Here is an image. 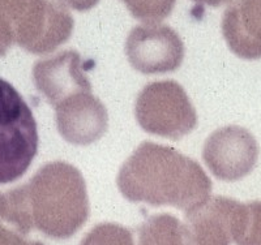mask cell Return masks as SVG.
Segmentation results:
<instances>
[{
    "label": "cell",
    "instance_id": "obj_1",
    "mask_svg": "<svg viewBox=\"0 0 261 245\" xmlns=\"http://www.w3.org/2000/svg\"><path fill=\"white\" fill-rule=\"evenodd\" d=\"M6 219L22 235L38 230L51 239L73 236L88 221L89 198L74 166L51 162L22 186L6 193Z\"/></svg>",
    "mask_w": 261,
    "mask_h": 245
},
{
    "label": "cell",
    "instance_id": "obj_2",
    "mask_svg": "<svg viewBox=\"0 0 261 245\" xmlns=\"http://www.w3.org/2000/svg\"><path fill=\"white\" fill-rule=\"evenodd\" d=\"M118 188L130 202L172 206L187 214L211 198L212 181L201 166L175 149L143 142L123 163Z\"/></svg>",
    "mask_w": 261,
    "mask_h": 245
},
{
    "label": "cell",
    "instance_id": "obj_3",
    "mask_svg": "<svg viewBox=\"0 0 261 245\" xmlns=\"http://www.w3.org/2000/svg\"><path fill=\"white\" fill-rule=\"evenodd\" d=\"M0 16L13 41L32 53H47L68 41L73 32L71 13L54 0H0Z\"/></svg>",
    "mask_w": 261,
    "mask_h": 245
},
{
    "label": "cell",
    "instance_id": "obj_4",
    "mask_svg": "<svg viewBox=\"0 0 261 245\" xmlns=\"http://www.w3.org/2000/svg\"><path fill=\"white\" fill-rule=\"evenodd\" d=\"M38 142L30 107L8 81L0 78V184L13 183L28 171Z\"/></svg>",
    "mask_w": 261,
    "mask_h": 245
},
{
    "label": "cell",
    "instance_id": "obj_5",
    "mask_svg": "<svg viewBox=\"0 0 261 245\" xmlns=\"http://www.w3.org/2000/svg\"><path fill=\"white\" fill-rule=\"evenodd\" d=\"M137 123L145 132L180 140L197 124L195 107L175 81L150 83L140 92L135 107Z\"/></svg>",
    "mask_w": 261,
    "mask_h": 245
},
{
    "label": "cell",
    "instance_id": "obj_6",
    "mask_svg": "<svg viewBox=\"0 0 261 245\" xmlns=\"http://www.w3.org/2000/svg\"><path fill=\"white\" fill-rule=\"evenodd\" d=\"M125 53L130 65L144 74L174 72L184 59V44L167 25H139L128 36Z\"/></svg>",
    "mask_w": 261,
    "mask_h": 245
},
{
    "label": "cell",
    "instance_id": "obj_7",
    "mask_svg": "<svg viewBox=\"0 0 261 245\" xmlns=\"http://www.w3.org/2000/svg\"><path fill=\"white\" fill-rule=\"evenodd\" d=\"M202 158L212 174L225 181H237L252 171L258 145L246 128L228 125L217 129L205 141Z\"/></svg>",
    "mask_w": 261,
    "mask_h": 245
},
{
    "label": "cell",
    "instance_id": "obj_8",
    "mask_svg": "<svg viewBox=\"0 0 261 245\" xmlns=\"http://www.w3.org/2000/svg\"><path fill=\"white\" fill-rule=\"evenodd\" d=\"M54 108L60 136L72 145L93 144L103 136L109 127L106 107L92 92L76 93Z\"/></svg>",
    "mask_w": 261,
    "mask_h": 245
},
{
    "label": "cell",
    "instance_id": "obj_9",
    "mask_svg": "<svg viewBox=\"0 0 261 245\" xmlns=\"http://www.w3.org/2000/svg\"><path fill=\"white\" fill-rule=\"evenodd\" d=\"M33 80L38 92L53 107L76 93L92 92L90 81L83 68V59L73 50L37 62L33 68Z\"/></svg>",
    "mask_w": 261,
    "mask_h": 245
},
{
    "label": "cell",
    "instance_id": "obj_10",
    "mask_svg": "<svg viewBox=\"0 0 261 245\" xmlns=\"http://www.w3.org/2000/svg\"><path fill=\"white\" fill-rule=\"evenodd\" d=\"M238 206L235 200L218 196L187 213L188 245H231Z\"/></svg>",
    "mask_w": 261,
    "mask_h": 245
},
{
    "label": "cell",
    "instance_id": "obj_11",
    "mask_svg": "<svg viewBox=\"0 0 261 245\" xmlns=\"http://www.w3.org/2000/svg\"><path fill=\"white\" fill-rule=\"evenodd\" d=\"M222 33L237 57L261 58V0H232L223 13Z\"/></svg>",
    "mask_w": 261,
    "mask_h": 245
},
{
    "label": "cell",
    "instance_id": "obj_12",
    "mask_svg": "<svg viewBox=\"0 0 261 245\" xmlns=\"http://www.w3.org/2000/svg\"><path fill=\"white\" fill-rule=\"evenodd\" d=\"M136 245H188L187 226L171 214H155L134 230Z\"/></svg>",
    "mask_w": 261,
    "mask_h": 245
},
{
    "label": "cell",
    "instance_id": "obj_13",
    "mask_svg": "<svg viewBox=\"0 0 261 245\" xmlns=\"http://www.w3.org/2000/svg\"><path fill=\"white\" fill-rule=\"evenodd\" d=\"M237 245H261V201L238 206L234 226Z\"/></svg>",
    "mask_w": 261,
    "mask_h": 245
},
{
    "label": "cell",
    "instance_id": "obj_14",
    "mask_svg": "<svg viewBox=\"0 0 261 245\" xmlns=\"http://www.w3.org/2000/svg\"><path fill=\"white\" fill-rule=\"evenodd\" d=\"M80 245H136V242L134 230L116 223H102L86 233Z\"/></svg>",
    "mask_w": 261,
    "mask_h": 245
},
{
    "label": "cell",
    "instance_id": "obj_15",
    "mask_svg": "<svg viewBox=\"0 0 261 245\" xmlns=\"http://www.w3.org/2000/svg\"><path fill=\"white\" fill-rule=\"evenodd\" d=\"M130 15L145 24H158L172 12L176 0H123Z\"/></svg>",
    "mask_w": 261,
    "mask_h": 245
},
{
    "label": "cell",
    "instance_id": "obj_16",
    "mask_svg": "<svg viewBox=\"0 0 261 245\" xmlns=\"http://www.w3.org/2000/svg\"><path fill=\"white\" fill-rule=\"evenodd\" d=\"M7 210L6 195L0 193V245H45L37 240L27 239V235H22L20 231L12 225H4Z\"/></svg>",
    "mask_w": 261,
    "mask_h": 245
},
{
    "label": "cell",
    "instance_id": "obj_17",
    "mask_svg": "<svg viewBox=\"0 0 261 245\" xmlns=\"http://www.w3.org/2000/svg\"><path fill=\"white\" fill-rule=\"evenodd\" d=\"M59 2L63 7H68L74 11H80V12L89 11L99 3V0H59Z\"/></svg>",
    "mask_w": 261,
    "mask_h": 245
},
{
    "label": "cell",
    "instance_id": "obj_18",
    "mask_svg": "<svg viewBox=\"0 0 261 245\" xmlns=\"http://www.w3.org/2000/svg\"><path fill=\"white\" fill-rule=\"evenodd\" d=\"M193 2L199 4H205V6L220 7L222 6L223 3H226V2H228V0H193Z\"/></svg>",
    "mask_w": 261,
    "mask_h": 245
}]
</instances>
